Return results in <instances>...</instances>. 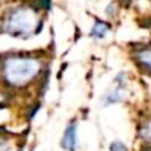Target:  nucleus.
<instances>
[{"label":"nucleus","instance_id":"1","mask_svg":"<svg viewBox=\"0 0 151 151\" xmlns=\"http://www.w3.org/2000/svg\"><path fill=\"white\" fill-rule=\"evenodd\" d=\"M47 60L41 53L10 51L0 56V85L4 91H22L44 78Z\"/></svg>","mask_w":151,"mask_h":151},{"label":"nucleus","instance_id":"2","mask_svg":"<svg viewBox=\"0 0 151 151\" xmlns=\"http://www.w3.org/2000/svg\"><path fill=\"white\" fill-rule=\"evenodd\" d=\"M43 27V10L35 3H15L0 18V31L18 40L32 38L41 32Z\"/></svg>","mask_w":151,"mask_h":151},{"label":"nucleus","instance_id":"3","mask_svg":"<svg viewBox=\"0 0 151 151\" xmlns=\"http://www.w3.org/2000/svg\"><path fill=\"white\" fill-rule=\"evenodd\" d=\"M129 97V81H128V72L120 70L113 76L111 87L101 96V106L110 107L120 104Z\"/></svg>","mask_w":151,"mask_h":151},{"label":"nucleus","instance_id":"4","mask_svg":"<svg viewBox=\"0 0 151 151\" xmlns=\"http://www.w3.org/2000/svg\"><path fill=\"white\" fill-rule=\"evenodd\" d=\"M78 122L76 119H72L66 123L62 138H60V147L65 151H76L79 147V138H78Z\"/></svg>","mask_w":151,"mask_h":151},{"label":"nucleus","instance_id":"5","mask_svg":"<svg viewBox=\"0 0 151 151\" xmlns=\"http://www.w3.org/2000/svg\"><path fill=\"white\" fill-rule=\"evenodd\" d=\"M132 59L139 70L151 75V44H144L134 49Z\"/></svg>","mask_w":151,"mask_h":151},{"label":"nucleus","instance_id":"6","mask_svg":"<svg viewBox=\"0 0 151 151\" xmlns=\"http://www.w3.org/2000/svg\"><path fill=\"white\" fill-rule=\"evenodd\" d=\"M111 32V24L103 19H94L90 28V38L93 41H104Z\"/></svg>","mask_w":151,"mask_h":151},{"label":"nucleus","instance_id":"7","mask_svg":"<svg viewBox=\"0 0 151 151\" xmlns=\"http://www.w3.org/2000/svg\"><path fill=\"white\" fill-rule=\"evenodd\" d=\"M137 138L141 142V148H151V119H144L137 128Z\"/></svg>","mask_w":151,"mask_h":151},{"label":"nucleus","instance_id":"8","mask_svg":"<svg viewBox=\"0 0 151 151\" xmlns=\"http://www.w3.org/2000/svg\"><path fill=\"white\" fill-rule=\"evenodd\" d=\"M109 151H131V150L122 139H113L109 144Z\"/></svg>","mask_w":151,"mask_h":151},{"label":"nucleus","instance_id":"9","mask_svg":"<svg viewBox=\"0 0 151 151\" xmlns=\"http://www.w3.org/2000/svg\"><path fill=\"white\" fill-rule=\"evenodd\" d=\"M12 141L9 139V137L0 135V151H12Z\"/></svg>","mask_w":151,"mask_h":151},{"label":"nucleus","instance_id":"10","mask_svg":"<svg viewBox=\"0 0 151 151\" xmlns=\"http://www.w3.org/2000/svg\"><path fill=\"white\" fill-rule=\"evenodd\" d=\"M7 99H9V94H7V91H4L3 88H0V107L7 104Z\"/></svg>","mask_w":151,"mask_h":151},{"label":"nucleus","instance_id":"11","mask_svg":"<svg viewBox=\"0 0 151 151\" xmlns=\"http://www.w3.org/2000/svg\"><path fill=\"white\" fill-rule=\"evenodd\" d=\"M141 151H151V148H141Z\"/></svg>","mask_w":151,"mask_h":151}]
</instances>
